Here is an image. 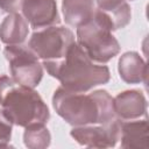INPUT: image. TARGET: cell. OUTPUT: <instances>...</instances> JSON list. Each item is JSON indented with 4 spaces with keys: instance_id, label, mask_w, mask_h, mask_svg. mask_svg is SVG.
Listing matches in <instances>:
<instances>
[{
    "instance_id": "9c48e42d",
    "label": "cell",
    "mask_w": 149,
    "mask_h": 149,
    "mask_svg": "<svg viewBox=\"0 0 149 149\" xmlns=\"http://www.w3.org/2000/svg\"><path fill=\"white\" fill-rule=\"evenodd\" d=\"M115 116L121 120H134L147 115V99L139 90H127L113 98Z\"/></svg>"
},
{
    "instance_id": "7a4b0ae2",
    "label": "cell",
    "mask_w": 149,
    "mask_h": 149,
    "mask_svg": "<svg viewBox=\"0 0 149 149\" xmlns=\"http://www.w3.org/2000/svg\"><path fill=\"white\" fill-rule=\"evenodd\" d=\"M42 65L51 77L59 80L61 86L74 92H87L108 83L111 78L109 69L95 64L76 41L62 59L47 61Z\"/></svg>"
},
{
    "instance_id": "30bf717a",
    "label": "cell",
    "mask_w": 149,
    "mask_h": 149,
    "mask_svg": "<svg viewBox=\"0 0 149 149\" xmlns=\"http://www.w3.org/2000/svg\"><path fill=\"white\" fill-rule=\"evenodd\" d=\"M119 119V118H118ZM120 121V141L122 148L128 149H147L148 148V120L134 119Z\"/></svg>"
},
{
    "instance_id": "7c38bea8",
    "label": "cell",
    "mask_w": 149,
    "mask_h": 149,
    "mask_svg": "<svg viewBox=\"0 0 149 149\" xmlns=\"http://www.w3.org/2000/svg\"><path fill=\"white\" fill-rule=\"evenodd\" d=\"M94 0H63L62 12L65 23L71 27H79L88 22L95 12Z\"/></svg>"
},
{
    "instance_id": "52a82bcc",
    "label": "cell",
    "mask_w": 149,
    "mask_h": 149,
    "mask_svg": "<svg viewBox=\"0 0 149 149\" xmlns=\"http://www.w3.org/2000/svg\"><path fill=\"white\" fill-rule=\"evenodd\" d=\"M70 135L80 144L87 148H112L120 139V121L114 118L112 121L102 125L76 126Z\"/></svg>"
},
{
    "instance_id": "4fadbf2b",
    "label": "cell",
    "mask_w": 149,
    "mask_h": 149,
    "mask_svg": "<svg viewBox=\"0 0 149 149\" xmlns=\"http://www.w3.org/2000/svg\"><path fill=\"white\" fill-rule=\"evenodd\" d=\"M29 33V24L26 19L19 14H8L0 23V40L7 45L22 44Z\"/></svg>"
},
{
    "instance_id": "3957f363",
    "label": "cell",
    "mask_w": 149,
    "mask_h": 149,
    "mask_svg": "<svg viewBox=\"0 0 149 149\" xmlns=\"http://www.w3.org/2000/svg\"><path fill=\"white\" fill-rule=\"evenodd\" d=\"M113 23L108 14L95 9L93 17L77 27V43L95 63H107L120 52V44L112 34Z\"/></svg>"
},
{
    "instance_id": "8992f818",
    "label": "cell",
    "mask_w": 149,
    "mask_h": 149,
    "mask_svg": "<svg viewBox=\"0 0 149 149\" xmlns=\"http://www.w3.org/2000/svg\"><path fill=\"white\" fill-rule=\"evenodd\" d=\"M74 42L73 33L62 26H50L33 33L28 47L43 62L62 59Z\"/></svg>"
},
{
    "instance_id": "5bb4252c",
    "label": "cell",
    "mask_w": 149,
    "mask_h": 149,
    "mask_svg": "<svg viewBox=\"0 0 149 149\" xmlns=\"http://www.w3.org/2000/svg\"><path fill=\"white\" fill-rule=\"evenodd\" d=\"M51 135L45 123H33L24 127L23 143L29 149H45L50 146Z\"/></svg>"
},
{
    "instance_id": "8fae6325",
    "label": "cell",
    "mask_w": 149,
    "mask_h": 149,
    "mask_svg": "<svg viewBox=\"0 0 149 149\" xmlns=\"http://www.w3.org/2000/svg\"><path fill=\"white\" fill-rule=\"evenodd\" d=\"M120 78L127 84L147 83L148 65L146 61L135 51L125 52L118 62Z\"/></svg>"
},
{
    "instance_id": "6da1fadb",
    "label": "cell",
    "mask_w": 149,
    "mask_h": 149,
    "mask_svg": "<svg viewBox=\"0 0 149 149\" xmlns=\"http://www.w3.org/2000/svg\"><path fill=\"white\" fill-rule=\"evenodd\" d=\"M52 106L56 113L73 127L102 125L115 118L113 98L105 90L86 93L59 86L54 92Z\"/></svg>"
},
{
    "instance_id": "9a60e30c",
    "label": "cell",
    "mask_w": 149,
    "mask_h": 149,
    "mask_svg": "<svg viewBox=\"0 0 149 149\" xmlns=\"http://www.w3.org/2000/svg\"><path fill=\"white\" fill-rule=\"evenodd\" d=\"M113 23L114 30L125 28L132 19V10H130V6L128 2H125L123 5H121L120 7L115 8L114 10L111 12H106Z\"/></svg>"
},
{
    "instance_id": "277c9868",
    "label": "cell",
    "mask_w": 149,
    "mask_h": 149,
    "mask_svg": "<svg viewBox=\"0 0 149 149\" xmlns=\"http://www.w3.org/2000/svg\"><path fill=\"white\" fill-rule=\"evenodd\" d=\"M0 105L12 123L19 127L47 123L50 119L49 108L41 95L34 88L16 83L5 94Z\"/></svg>"
},
{
    "instance_id": "2e32d148",
    "label": "cell",
    "mask_w": 149,
    "mask_h": 149,
    "mask_svg": "<svg viewBox=\"0 0 149 149\" xmlns=\"http://www.w3.org/2000/svg\"><path fill=\"white\" fill-rule=\"evenodd\" d=\"M13 123L5 114L2 107L0 108V148L9 147L10 137H12Z\"/></svg>"
},
{
    "instance_id": "e0dca14e",
    "label": "cell",
    "mask_w": 149,
    "mask_h": 149,
    "mask_svg": "<svg viewBox=\"0 0 149 149\" xmlns=\"http://www.w3.org/2000/svg\"><path fill=\"white\" fill-rule=\"evenodd\" d=\"M22 3L23 0H0V8L8 14L19 13L22 8Z\"/></svg>"
},
{
    "instance_id": "ac0fdd59",
    "label": "cell",
    "mask_w": 149,
    "mask_h": 149,
    "mask_svg": "<svg viewBox=\"0 0 149 149\" xmlns=\"http://www.w3.org/2000/svg\"><path fill=\"white\" fill-rule=\"evenodd\" d=\"M127 1H130V0H94V2L98 6V9L104 10V12L114 10L115 8L120 7Z\"/></svg>"
},
{
    "instance_id": "5b68a950",
    "label": "cell",
    "mask_w": 149,
    "mask_h": 149,
    "mask_svg": "<svg viewBox=\"0 0 149 149\" xmlns=\"http://www.w3.org/2000/svg\"><path fill=\"white\" fill-rule=\"evenodd\" d=\"M3 55L9 63L13 80L27 87L35 88L43 77V66L37 55L28 47L22 44L7 45Z\"/></svg>"
},
{
    "instance_id": "ba28073f",
    "label": "cell",
    "mask_w": 149,
    "mask_h": 149,
    "mask_svg": "<svg viewBox=\"0 0 149 149\" xmlns=\"http://www.w3.org/2000/svg\"><path fill=\"white\" fill-rule=\"evenodd\" d=\"M22 16L35 30L59 23L56 0H23Z\"/></svg>"
},
{
    "instance_id": "d6986e66",
    "label": "cell",
    "mask_w": 149,
    "mask_h": 149,
    "mask_svg": "<svg viewBox=\"0 0 149 149\" xmlns=\"http://www.w3.org/2000/svg\"><path fill=\"white\" fill-rule=\"evenodd\" d=\"M15 84V81L13 80L12 77L8 76H0V104L5 97V94L8 92V90Z\"/></svg>"
}]
</instances>
